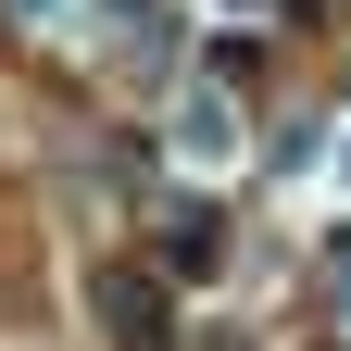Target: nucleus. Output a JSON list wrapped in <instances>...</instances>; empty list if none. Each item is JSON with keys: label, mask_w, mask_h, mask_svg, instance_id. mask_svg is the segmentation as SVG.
I'll use <instances>...</instances> for the list:
<instances>
[{"label": "nucleus", "mask_w": 351, "mask_h": 351, "mask_svg": "<svg viewBox=\"0 0 351 351\" xmlns=\"http://www.w3.org/2000/svg\"><path fill=\"white\" fill-rule=\"evenodd\" d=\"M101 314H113V351H163L176 339V314H163L151 276H101Z\"/></svg>", "instance_id": "1"}]
</instances>
